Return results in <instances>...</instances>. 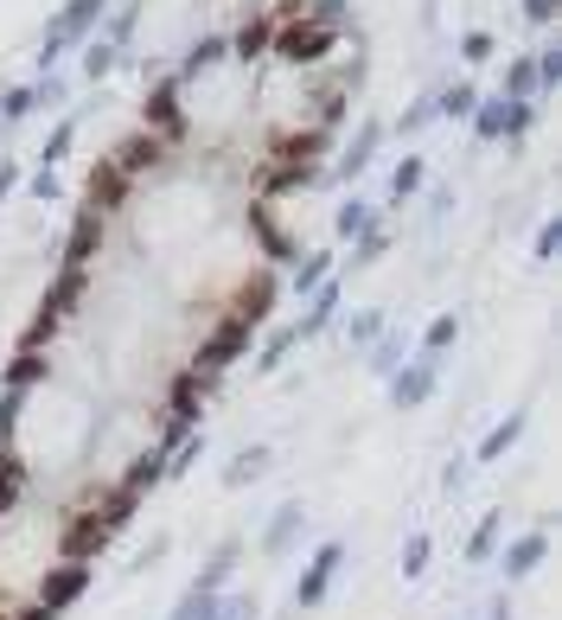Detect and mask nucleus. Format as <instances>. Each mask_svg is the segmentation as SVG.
I'll use <instances>...</instances> for the list:
<instances>
[{"instance_id":"obj_10","label":"nucleus","mask_w":562,"mask_h":620,"mask_svg":"<svg viewBox=\"0 0 562 620\" xmlns=\"http://www.w3.org/2000/svg\"><path fill=\"white\" fill-rule=\"evenodd\" d=\"M378 148H383V122H358V134H352V141H345V154L332 160V167H327V173H320V180H327V186H345V180H358V173H364V167L378 160Z\"/></svg>"},{"instance_id":"obj_18","label":"nucleus","mask_w":562,"mask_h":620,"mask_svg":"<svg viewBox=\"0 0 562 620\" xmlns=\"http://www.w3.org/2000/svg\"><path fill=\"white\" fill-rule=\"evenodd\" d=\"M524 422H531V416H524V410H511L505 422H499V429H485V441L473 448V461H485V467H492V461H505V448H518V441H524Z\"/></svg>"},{"instance_id":"obj_39","label":"nucleus","mask_w":562,"mask_h":620,"mask_svg":"<svg viewBox=\"0 0 562 620\" xmlns=\"http://www.w3.org/2000/svg\"><path fill=\"white\" fill-rule=\"evenodd\" d=\"M378 333H383V308H358L352 320H345V339H352L358 352H364V346H371Z\"/></svg>"},{"instance_id":"obj_19","label":"nucleus","mask_w":562,"mask_h":620,"mask_svg":"<svg viewBox=\"0 0 562 620\" xmlns=\"http://www.w3.org/2000/svg\"><path fill=\"white\" fill-rule=\"evenodd\" d=\"M237 557H243V543H237V538H224L218 550H211V563L199 569V582H192V589H204V594H224V582L237 576Z\"/></svg>"},{"instance_id":"obj_46","label":"nucleus","mask_w":562,"mask_h":620,"mask_svg":"<svg viewBox=\"0 0 562 620\" xmlns=\"http://www.w3.org/2000/svg\"><path fill=\"white\" fill-rule=\"evenodd\" d=\"M562 250V224L556 218H543V224H536V262H550Z\"/></svg>"},{"instance_id":"obj_25","label":"nucleus","mask_w":562,"mask_h":620,"mask_svg":"<svg viewBox=\"0 0 562 620\" xmlns=\"http://www.w3.org/2000/svg\"><path fill=\"white\" fill-rule=\"evenodd\" d=\"M499 538H505V512H485L466 538V563H492L499 557Z\"/></svg>"},{"instance_id":"obj_40","label":"nucleus","mask_w":562,"mask_h":620,"mask_svg":"<svg viewBox=\"0 0 562 620\" xmlns=\"http://www.w3.org/2000/svg\"><path fill=\"white\" fill-rule=\"evenodd\" d=\"M288 352H294V333H288V327H281V333H269V339H262V352H255V378H269V371H275Z\"/></svg>"},{"instance_id":"obj_20","label":"nucleus","mask_w":562,"mask_h":620,"mask_svg":"<svg viewBox=\"0 0 562 620\" xmlns=\"http://www.w3.org/2000/svg\"><path fill=\"white\" fill-rule=\"evenodd\" d=\"M473 109H480V90H473L466 78L434 90V116H448V122H473Z\"/></svg>"},{"instance_id":"obj_3","label":"nucleus","mask_w":562,"mask_h":620,"mask_svg":"<svg viewBox=\"0 0 562 620\" xmlns=\"http://www.w3.org/2000/svg\"><path fill=\"white\" fill-rule=\"evenodd\" d=\"M250 339H255L250 320H243V313H224V320H218V333L204 339V346H199V359L185 364V371H192V378H199L204 390H211L218 378H224V364H237L243 352H250Z\"/></svg>"},{"instance_id":"obj_21","label":"nucleus","mask_w":562,"mask_h":620,"mask_svg":"<svg viewBox=\"0 0 562 620\" xmlns=\"http://www.w3.org/2000/svg\"><path fill=\"white\" fill-rule=\"evenodd\" d=\"M364 231H378V206H364V199H345V206L332 211V237H339V243H358Z\"/></svg>"},{"instance_id":"obj_47","label":"nucleus","mask_w":562,"mask_h":620,"mask_svg":"<svg viewBox=\"0 0 562 620\" xmlns=\"http://www.w3.org/2000/svg\"><path fill=\"white\" fill-rule=\"evenodd\" d=\"M345 7H352V0H313V7H307V20H320V27H332V32H339V20H345Z\"/></svg>"},{"instance_id":"obj_36","label":"nucleus","mask_w":562,"mask_h":620,"mask_svg":"<svg viewBox=\"0 0 562 620\" xmlns=\"http://www.w3.org/2000/svg\"><path fill=\"white\" fill-rule=\"evenodd\" d=\"M199 454H204V429H192V436L179 441L173 454H167V480H185V473L199 467Z\"/></svg>"},{"instance_id":"obj_28","label":"nucleus","mask_w":562,"mask_h":620,"mask_svg":"<svg viewBox=\"0 0 562 620\" xmlns=\"http://www.w3.org/2000/svg\"><path fill=\"white\" fill-rule=\"evenodd\" d=\"M332 276V250H313V257H301L294 262V276H288V288H294V294H313V288L327 282Z\"/></svg>"},{"instance_id":"obj_13","label":"nucleus","mask_w":562,"mask_h":620,"mask_svg":"<svg viewBox=\"0 0 562 620\" xmlns=\"http://www.w3.org/2000/svg\"><path fill=\"white\" fill-rule=\"evenodd\" d=\"M332 313H339V282L327 276V282L307 294V313H301V320H288L294 346H301V339H320V333H327V327H332Z\"/></svg>"},{"instance_id":"obj_24","label":"nucleus","mask_w":562,"mask_h":620,"mask_svg":"<svg viewBox=\"0 0 562 620\" xmlns=\"http://www.w3.org/2000/svg\"><path fill=\"white\" fill-rule=\"evenodd\" d=\"M422 180H429V160H422V154H403L397 167H390V206L415 199V192H422Z\"/></svg>"},{"instance_id":"obj_52","label":"nucleus","mask_w":562,"mask_h":620,"mask_svg":"<svg viewBox=\"0 0 562 620\" xmlns=\"http://www.w3.org/2000/svg\"><path fill=\"white\" fill-rule=\"evenodd\" d=\"M20 620H58V614H46V608H26V614Z\"/></svg>"},{"instance_id":"obj_38","label":"nucleus","mask_w":562,"mask_h":620,"mask_svg":"<svg viewBox=\"0 0 562 620\" xmlns=\"http://www.w3.org/2000/svg\"><path fill=\"white\" fill-rule=\"evenodd\" d=\"M32 109H39V90H32V83H20V90H7V97H0V129H13V122H26Z\"/></svg>"},{"instance_id":"obj_31","label":"nucleus","mask_w":562,"mask_h":620,"mask_svg":"<svg viewBox=\"0 0 562 620\" xmlns=\"http://www.w3.org/2000/svg\"><path fill=\"white\" fill-rule=\"evenodd\" d=\"M364 352H371V371H383V378H390V371H397V364H403L409 339H403V333H390V327H383V333L371 339V346H364Z\"/></svg>"},{"instance_id":"obj_11","label":"nucleus","mask_w":562,"mask_h":620,"mask_svg":"<svg viewBox=\"0 0 562 620\" xmlns=\"http://www.w3.org/2000/svg\"><path fill=\"white\" fill-rule=\"evenodd\" d=\"M90 589V563H58L46 576V582H39V594H32V608H46V614H64V608H71L77 594Z\"/></svg>"},{"instance_id":"obj_34","label":"nucleus","mask_w":562,"mask_h":620,"mask_svg":"<svg viewBox=\"0 0 562 620\" xmlns=\"http://www.w3.org/2000/svg\"><path fill=\"white\" fill-rule=\"evenodd\" d=\"M454 339H460V313H434L429 333H422V359H441V352H448Z\"/></svg>"},{"instance_id":"obj_27","label":"nucleus","mask_w":562,"mask_h":620,"mask_svg":"<svg viewBox=\"0 0 562 620\" xmlns=\"http://www.w3.org/2000/svg\"><path fill=\"white\" fill-rule=\"evenodd\" d=\"M46 371H51V364H46V352H13L0 378H7V390H32L39 378H46Z\"/></svg>"},{"instance_id":"obj_37","label":"nucleus","mask_w":562,"mask_h":620,"mask_svg":"<svg viewBox=\"0 0 562 620\" xmlns=\"http://www.w3.org/2000/svg\"><path fill=\"white\" fill-rule=\"evenodd\" d=\"M71 141H77V116H64V122H58V129L46 134V154H39V173H51L58 160L71 154Z\"/></svg>"},{"instance_id":"obj_32","label":"nucleus","mask_w":562,"mask_h":620,"mask_svg":"<svg viewBox=\"0 0 562 620\" xmlns=\"http://www.w3.org/2000/svg\"><path fill=\"white\" fill-rule=\"evenodd\" d=\"M134 20H141V7H116V13H102L97 39H109L116 52H128V39H134Z\"/></svg>"},{"instance_id":"obj_26","label":"nucleus","mask_w":562,"mask_h":620,"mask_svg":"<svg viewBox=\"0 0 562 620\" xmlns=\"http://www.w3.org/2000/svg\"><path fill=\"white\" fill-rule=\"evenodd\" d=\"M26 480H32V473H26V461L13 454V448H7V454H0V518H7L13 506H20Z\"/></svg>"},{"instance_id":"obj_22","label":"nucleus","mask_w":562,"mask_h":620,"mask_svg":"<svg viewBox=\"0 0 562 620\" xmlns=\"http://www.w3.org/2000/svg\"><path fill=\"white\" fill-rule=\"evenodd\" d=\"M153 160H160V141H153V134L141 129V134H128L122 148H116V160H109V167H122L128 180H134V173H148Z\"/></svg>"},{"instance_id":"obj_4","label":"nucleus","mask_w":562,"mask_h":620,"mask_svg":"<svg viewBox=\"0 0 562 620\" xmlns=\"http://www.w3.org/2000/svg\"><path fill=\"white\" fill-rule=\"evenodd\" d=\"M536 129V103H511V97H480L473 109V134L480 141H518Z\"/></svg>"},{"instance_id":"obj_2","label":"nucleus","mask_w":562,"mask_h":620,"mask_svg":"<svg viewBox=\"0 0 562 620\" xmlns=\"http://www.w3.org/2000/svg\"><path fill=\"white\" fill-rule=\"evenodd\" d=\"M102 13H109V0H64V7H58V20L46 27V39H39V64L51 71V64L71 52V46H83V39L102 27Z\"/></svg>"},{"instance_id":"obj_7","label":"nucleus","mask_w":562,"mask_h":620,"mask_svg":"<svg viewBox=\"0 0 562 620\" xmlns=\"http://www.w3.org/2000/svg\"><path fill=\"white\" fill-rule=\"evenodd\" d=\"M148 134L160 141V148L185 134V90H179L173 78H160V83L148 90Z\"/></svg>"},{"instance_id":"obj_43","label":"nucleus","mask_w":562,"mask_h":620,"mask_svg":"<svg viewBox=\"0 0 562 620\" xmlns=\"http://www.w3.org/2000/svg\"><path fill=\"white\" fill-rule=\"evenodd\" d=\"M429 122H434V90H429V97H415V103L403 109V134H422Z\"/></svg>"},{"instance_id":"obj_33","label":"nucleus","mask_w":562,"mask_h":620,"mask_svg":"<svg viewBox=\"0 0 562 620\" xmlns=\"http://www.w3.org/2000/svg\"><path fill=\"white\" fill-rule=\"evenodd\" d=\"M250 224H255V237H262V250H269L275 262H288V257H294V243L281 237V224L269 218V206H255V211H250Z\"/></svg>"},{"instance_id":"obj_23","label":"nucleus","mask_w":562,"mask_h":620,"mask_svg":"<svg viewBox=\"0 0 562 620\" xmlns=\"http://www.w3.org/2000/svg\"><path fill=\"white\" fill-rule=\"evenodd\" d=\"M262 467H269V448H262V441H255V448H237V454L224 461V487L230 492H237V487H255V480H262Z\"/></svg>"},{"instance_id":"obj_5","label":"nucleus","mask_w":562,"mask_h":620,"mask_svg":"<svg viewBox=\"0 0 562 620\" xmlns=\"http://www.w3.org/2000/svg\"><path fill=\"white\" fill-rule=\"evenodd\" d=\"M345 569V543L339 538H327L320 550H313V563L301 569V582H294V608H320L332 594V576Z\"/></svg>"},{"instance_id":"obj_49","label":"nucleus","mask_w":562,"mask_h":620,"mask_svg":"<svg viewBox=\"0 0 562 620\" xmlns=\"http://www.w3.org/2000/svg\"><path fill=\"white\" fill-rule=\"evenodd\" d=\"M13 186H20V160H0V206L13 199Z\"/></svg>"},{"instance_id":"obj_48","label":"nucleus","mask_w":562,"mask_h":620,"mask_svg":"<svg viewBox=\"0 0 562 620\" xmlns=\"http://www.w3.org/2000/svg\"><path fill=\"white\" fill-rule=\"evenodd\" d=\"M524 20H531V27H550V20H556V0H524Z\"/></svg>"},{"instance_id":"obj_8","label":"nucleus","mask_w":562,"mask_h":620,"mask_svg":"<svg viewBox=\"0 0 562 620\" xmlns=\"http://www.w3.org/2000/svg\"><path fill=\"white\" fill-rule=\"evenodd\" d=\"M543 557H550V531L531 524V531H518V538L499 550V576H505V582H531L536 569H543Z\"/></svg>"},{"instance_id":"obj_9","label":"nucleus","mask_w":562,"mask_h":620,"mask_svg":"<svg viewBox=\"0 0 562 620\" xmlns=\"http://www.w3.org/2000/svg\"><path fill=\"white\" fill-rule=\"evenodd\" d=\"M434 384H441V364H434V359H409V364L390 371V403H397V410H422V403L434 397Z\"/></svg>"},{"instance_id":"obj_14","label":"nucleus","mask_w":562,"mask_h":620,"mask_svg":"<svg viewBox=\"0 0 562 620\" xmlns=\"http://www.w3.org/2000/svg\"><path fill=\"white\" fill-rule=\"evenodd\" d=\"M102 250V211H77L71 218V237H64V262H58V269H83V262L97 257Z\"/></svg>"},{"instance_id":"obj_1","label":"nucleus","mask_w":562,"mask_h":620,"mask_svg":"<svg viewBox=\"0 0 562 620\" xmlns=\"http://www.w3.org/2000/svg\"><path fill=\"white\" fill-rule=\"evenodd\" d=\"M134 506H141V499H128V492H109L102 506L77 512L71 524L58 531V557H64V563H90L102 543H109V538H116V531L128 524V518H134Z\"/></svg>"},{"instance_id":"obj_30","label":"nucleus","mask_w":562,"mask_h":620,"mask_svg":"<svg viewBox=\"0 0 562 620\" xmlns=\"http://www.w3.org/2000/svg\"><path fill=\"white\" fill-rule=\"evenodd\" d=\"M499 97H511V103H536V64L531 58H511L505 64V90Z\"/></svg>"},{"instance_id":"obj_44","label":"nucleus","mask_w":562,"mask_h":620,"mask_svg":"<svg viewBox=\"0 0 562 620\" xmlns=\"http://www.w3.org/2000/svg\"><path fill=\"white\" fill-rule=\"evenodd\" d=\"M492 52H499V39H492V32H466V39H460V58H466V64H485Z\"/></svg>"},{"instance_id":"obj_15","label":"nucleus","mask_w":562,"mask_h":620,"mask_svg":"<svg viewBox=\"0 0 562 620\" xmlns=\"http://www.w3.org/2000/svg\"><path fill=\"white\" fill-rule=\"evenodd\" d=\"M301 531H307V506H301V499H288V506H275V518H269V531H262V557H288Z\"/></svg>"},{"instance_id":"obj_17","label":"nucleus","mask_w":562,"mask_h":620,"mask_svg":"<svg viewBox=\"0 0 562 620\" xmlns=\"http://www.w3.org/2000/svg\"><path fill=\"white\" fill-rule=\"evenodd\" d=\"M269 46H275V13H255V20H243L230 32V58H243V64H255Z\"/></svg>"},{"instance_id":"obj_51","label":"nucleus","mask_w":562,"mask_h":620,"mask_svg":"<svg viewBox=\"0 0 562 620\" xmlns=\"http://www.w3.org/2000/svg\"><path fill=\"white\" fill-rule=\"evenodd\" d=\"M485 620H511V594H492V601H485Z\"/></svg>"},{"instance_id":"obj_16","label":"nucleus","mask_w":562,"mask_h":620,"mask_svg":"<svg viewBox=\"0 0 562 620\" xmlns=\"http://www.w3.org/2000/svg\"><path fill=\"white\" fill-rule=\"evenodd\" d=\"M153 487H167V454H160V448H141V454L122 467V487H116V492H128V499H148Z\"/></svg>"},{"instance_id":"obj_50","label":"nucleus","mask_w":562,"mask_h":620,"mask_svg":"<svg viewBox=\"0 0 562 620\" xmlns=\"http://www.w3.org/2000/svg\"><path fill=\"white\" fill-rule=\"evenodd\" d=\"M26 186H32V199H51V192H58V173H32Z\"/></svg>"},{"instance_id":"obj_6","label":"nucleus","mask_w":562,"mask_h":620,"mask_svg":"<svg viewBox=\"0 0 562 620\" xmlns=\"http://www.w3.org/2000/svg\"><path fill=\"white\" fill-rule=\"evenodd\" d=\"M332 46H339V32L320 27V20H307V13H301V27H275V52L288 58V64H320Z\"/></svg>"},{"instance_id":"obj_12","label":"nucleus","mask_w":562,"mask_h":620,"mask_svg":"<svg viewBox=\"0 0 562 620\" xmlns=\"http://www.w3.org/2000/svg\"><path fill=\"white\" fill-rule=\"evenodd\" d=\"M224 58H230V32H204V39H192V46H185V58H179L173 83L185 90L192 78H204V71H218Z\"/></svg>"},{"instance_id":"obj_35","label":"nucleus","mask_w":562,"mask_h":620,"mask_svg":"<svg viewBox=\"0 0 562 620\" xmlns=\"http://www.w3.org/2000/svg\"><path fill=\"white\" fill-rule=\"evenodd\" d=\"M429 557H434V538H429V531H409V538H403V582L429 576Z\"/></svg>"},{"instance_id":"obj_29","label":"nucleus","mask_w":562,"mask_h":620,"mask_svg":"<svg viewBox=\"0 0 562 620\" xmlns=\"http://www.w3.org/2000/svg\"><path fill=\"white\" fill-rule=\"evenodd\" d=\"M116 64H122V52H116L109 39H97V32H90V39H83V78L102 83L109 71H116Z\"/></svg>"},{"instance_id":"obj_41","label":"nucleus","mask_w":562,"mask_h":620,"mask_svg":"<svg viewBox=\"0 0 562 620\" xmlns=\"http://www.w3.org/2000/svg\"><path fill=\"white\" fill-rule=\"evenodd\" d=\"M383 250H390V231H383V224H378V231H364V237H358V243H352V269H364V262H378Z\"/></svg>"},{"instance_id":"obj_45","label":"nucleus","mask_w":562,"mask_h":620,"mask_svg":"<svg viewBox=\"0 0 562 620\" xmlns=\"http://www.w3.org/2000/svg\"><path fill=\"white\" fill-rule=\"evenodd\" d=\"M218 620H255V594H218Z\"/></svg>"},{"instance_id":"obj_42","label":"nucleus","mask_w":562,"mask_h":620,"mask_svg":"<svg viewBox=\"0 0 562 620\" xmlns=\"http://www.w3.org/2000/svg\"><path fill=\"white\" fill-rule=\"evenodd\" d=\"M531 64H536V90H556V83H562V46H550V52H536Z\"/></svg>"}]
</instances>
